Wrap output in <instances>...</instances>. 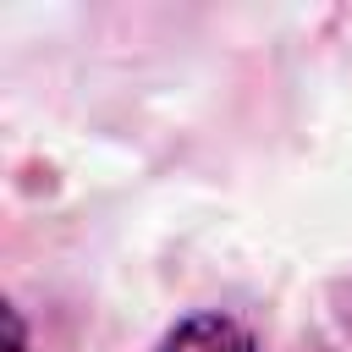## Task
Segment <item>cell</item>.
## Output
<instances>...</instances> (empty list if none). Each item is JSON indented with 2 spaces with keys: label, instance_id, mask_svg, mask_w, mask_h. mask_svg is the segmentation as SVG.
Returning a JSON list of instances; mask_svg holds the SVG:
<instances>
[{
  "label": "cell",
  "instance_id": "cell-1",
  "mask_svg": "<svg viewBox=\"0 0 352 352\" xmlns=\"http://www.w3.org/2000/svg\"><path fill=\"white\" fill-rule=\"evenodd\" d=\"M160 352H258V346H253V336H248L236 319H226V314H198V319H182V324L160 341Z\"/></svg>",
  "mask_w": 352,
  "mask_h": 352
}]
</instances>
